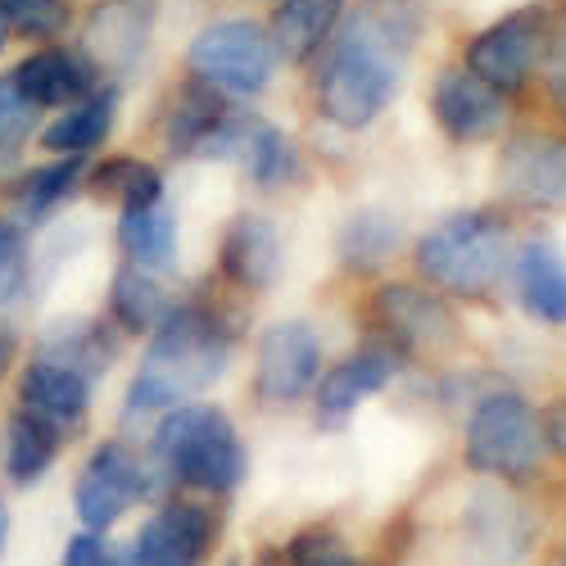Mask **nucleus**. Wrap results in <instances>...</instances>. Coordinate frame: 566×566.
Returning a JSON list of instances; mask_svg holds the SVG:
<instances>
[{
	"mask_svg": "<svg viewBox=\"0 0 566 566\" xmlns=\"http://www.w3.org/2000/svg\"><path fill=\"white\" fill-rule=\"evenodd\" d=\"M421 32L417 0H363L354 23L326 55L317 77V105L336 127H367L399 91L403 60Z\"/></svg>",
	"mask_w": 566,
	"mask_h": 566,
	"instance_id": "nucleus-1",
	"label": "nucleus"
},
{
	"mask_svg": "<svg viewBox=\"0 0 566 566\" xmlns=\"http://www.w3.org/2000/svg\"><path fill=\"white\" fill-rule=\"evenodd\" d=\"M235 326L200 300L172 304L159 326L150 332V349L140 358L132 390H127V412H168L200 399L231 363Z\"/></svg>",
	"mask_w": 566,
	"mask_h": 566,
	"instance_id": "nucleus-2",
	"label": "nucleus"
},
{
	"mask_svg": "<svg viewBox=\"0 0 566 566\" xmlns=\"http://www.w3.org/2000/svg\"><path fill=\"white\" fill-rule=\"evenodd\" d=\"M150 453L177 485L213 499L235 494L250 471L245 440L235 436L231 417L218 403H196V399L159 412Z\"/></svg>",
	"mask_w": 566,
	"mask_h": 566,
	"instance_id": "nucleus-3",
	"label": "nucleus"
},
{
	"mask_svg": "<svg viewBox=\"0 0 566 566\" xmlns=\"http://www.w3.org/2000/svg\"><path fill=\"white\" fill-rule=\"evenodd\" d=\"M507 241H512V227L503 213L467 209L421 235L417 268L431 286L462 300H481L499 286V276L507 268Z\"/></svg>",
	"mask_w": 566,
	"mask_h": 566,
	"instance_id": "nucleus-4",
	"label": "nucleus"
},
{
	"mask_svg": "<svg viewBox=\"0 0 566 566\" xmlns=\"http://www.w3.org/2000/svg\"><path fill=\"white\" fill-rule=\"evenodd\" d=\"M544 421L512 390H494L467 417V467L494 481L522 485L544 467Z\"/></svg>",
	"mask_w": 566,
	"mask_h": 566,
	"instance_id": "nucleus-5",
	"label": "nucleus"
},
{
	"mask_svg": "<svg viewBox=\"0 0 566 566\" xmlns=\"http://www.w3.org/2000/svg\"><path fill=\"white\" fill-rule=\"evenodd\" d=\"M155 494V462L127 440H101L73 476V512L82 531H114L136 503H150Z\"/></svg>",
	"mask_w": 566,
	"mask_h": 566,
	"instance_id": "nucleus-6",
	"label": "nucleus"
},
{
	"mask_svg": "<svg viewBox=\"0 0 566 566\" xmlns=\"http://www.w3.org/2000/svg\"><path fill=\"white\" fill-rule=\"evenodd\" d=\"M186 69L196 82L222 91V96H263L272 73H276V51L263 23L254 19H222L196 32L186 45Z\"/></svg>",
	"mask_w": 566,
	"mask_h": 566,
	"instance_id": "nucleus-7",
	"label": "nucleus"
},
{
	"mask_svg": "<svg viewBox=\"0 0 566 566\" xmlns=\"http://www.w3.org/2000/svg\"><path fill=\"white\" fill-rule=\"evenodd\" d=\"M544 36H548V14L544 6H522L490 23L481 36H471L467 45V69L481 82H490L499 96L522 91L544 55Z\"/></svg>",
	"mask_w": 566,
	"mask_h": 566,
	"instance_id": "nucleus-8",
	"label": "nucleus"
},
{
	"mask_svg": "<svg viewBox=\"0 0 566 566\" xmlns=\"http://www.w3.org/2000/svg\"><path fill=\"white\" fill-rule=\"evenodd\" d=\"M218 512H209V503L164 499L127 548L140 566H205L218 544Z\"/></svg>",
	"mask_w": 566,
	"mask_h": 566,
	"instance_id": "nucleus-9",
	"label": "nucleus"
},
{
	"mask_svg": "<svg viewBox=\"0 0 566 566\" xmlns=\"http://www.w3.org/2000/svg\"><path fill=\"white\" fill-rule=\"evenodd\" d=\"M503 196L522 209L562 213L566 209V136L516 132L499 159Z\"/></svg>",
	"mask_w": 566,
	"mask_h": 566,
	"instance_id": "nucleus-10",
	"label": "nucleus"
},
{
	"mask_svg": "<svg viewBox=\"0 0 566 566\" xmlns=\"http://www.w3.org/2000/svg\"><path fill=\"white\" fill-rule=\"evenodd\" d=\"M317 367H322V340L308 322L291 317L276 322L259 340V367H254V390L272 408H291L317 386Z\"/></svg>",
	"mask_w": 566,
	"mask_h": 566,
	"instance_id": "nucleus-11",
	"label": "nucleus"
},
{
	"mask_svg": "<svg viewBox=\"0 0 566 566\" xmlns=\"http://www.w3.org/2000/svg\"><path fill=\"white\" fill-rule=\"evenodd\" d=\"M155 32L150 0H96L82 23V60L101 77L132 73Z\"/></svg>",
	"mask_w": 566,
	"mask_h": 566,
	"instance_id": "nucleus-12",
	"label": "nucleus"
},
{
	"mask_svg": "<svg viewBox=\"0 0 566 566\" xmlns=\"http://www.w3.org/2000/svg\"><path fill=\"white\" fill-rule=\"evenodd\" d=\"M403 367V349L390 336H371L354 358H345L340 367H332L313 386L317 390V417L322 427H340V421L354 417L358 403H367L371 395H381Z\"/></svg>",
	"mask_w": 566,
	"mask_h": 566,
	"instance_id": "nucleus-13",
	"label": "nucleus"
},
{
	"mask_svg": "<svg viewBox=\"0 0 566 566\" xmlns=\"http://www.w3.org/2000/svg\"><path fill=\"white\" fill-rule=\"evenodd\" d=\"M91 399H96V381L82 376L77 367H64L55 358L32 354L19 371V408L51 421L60 436H77L91 417Z\"/></svg>",
	"mask_w": 566,
	"mask_h": 566,
	"instance_id": "nucleus-14",
	"label": "nucleus"
},
{
	"mask_svg": "<svg viewBox=\"0 0 566 566\" xmlns=\"http://www.w3.org/2000/svg\"><path fill=\"white\" fill-rule=\"evenodd\" d=\"M431 114L449 140H490L503 127L507 105L471 69H444L431 86Z\"/></svg>",
	"mask_w": 566,
	"mask_h": 566,
	"instance_id": "nucleus-15",
	"label": "nucleus"
},
{
	"mask_svg": "<svg viewBox=\"0 0 566 566\" xmlns=\"http://www.w3.org/2000/svg\"><path fill=\"white\" fill-rule=\"evenodd\" d=\"M19 82L23 96L45 114V109H69L77 101H86L105 77L82 60V51H69V45H41V51L23 55L10 73Z\"/></svg>",
	"mask_w": 566,
	"mask_h": 566,
	"instance_id": "nucleus-16",
	"label": "nucleus"
},
{
	"mask_svg": "<svg viewBox=\"0 0 566 566\" xmlns=\"http://www.w3.org/2000/svg\"><path fill=\"white\" fill-rule=\"evenodd\" d=\"M371 308L399 349H421V345L431 349L453 336V317H449L444 300H436L427 286H412V281H386V286L376 291Z\"/></svg>",
	"mask_w": 566,
	"mask_h": 566,
	"instance_id": "nucleus-17",
	"label": "nucleus"
},
{
	"mask_svg": "<svg viewBox=\"0 0 566 566\" xmlns=\"http://www.w3.org/2000/svg\"><path fill=\"white\" fill-rule=\"evenodd\" d=\"M36 354L55 358L64 367H77L82 376H105L118 363V332L105 317H86V313H60L41 326Z\"/></svg>",
	"mask_w": 566,
	"mask_h": 566,
	"instance_id": "nucleus-18",
	"label": "nucleus"
},
{
	"mask_svg": "<svg viewBox=\"0 0 566 566\" xmlns=\"http://www.w3.org/2000/svg\"><path fill=\"white\" fill-rule=\"evenodd\" d=\"M64 440L51 421H41L23 408H14L0 427V476H6L14 490H36L45 476L55 471Z\"/></svg>",
	"mask_w": 566,
	"mask_h": 566,
	"instance_id": "nucleus-19",
	"label": "nucleus"
},
{
	"mask_svg": "<svg viewBox=\"0 0 566 566\" xmlns=\"http://www.w3.org/2000/svg\"><path fill=\"white\" fill-rule=\"evenodd\" d=\"M114 118H118V86H114V82H101L86 101L60 109L51 123H41L36 140H41V150H45V155L86 159L91 150H101L105 140H109Z\"/></svg>",
	"mask_w": 566,
	"mask_h": 566,
	"instance_id": "nucleus-20",
	"label": "nucleus"
},
{
	"mask_svg": "<svg viewBox=\"0 0 566 566\" xmlns=\"http://www.w3.org/2000/svg\"><path fill=\"white\" fill-rule=\"evenodd\" d=\"M218 268L231 286L241 291H268L276 272H281V235L268 218L259 213H241L227 235H222V250H218Z\"/></svg>",
	"mask_w": 566,
	"mask_h": 566,
	"instance_id": "nucleus-21",
	"label": "nucleus"
},
{
	"mask_svg": "<svg viewBox=\"0 0 566 566\" xmlns=\"http://www.w3.org/2000/svg\"><path fill=\"white\" fill-rule=\"evenodd\" d=\"M86 181V159H60L51 155V164H36V168H19V177L10 181V218L32 227L51 222Z\"/></svg>",
	"mask_w": 566,
	"mask_h": 566,
	"instance_id": "nucleus-22",
	"label": "nucleus"
},
{
	"mask_svg": "<svg viewBox=\"0 0 566 566\" xmlns=\"http://www.w3.org/2000/svg\"><path fill=\"white\" fill-rule=\"evenodd\" d=\"M177 241H181V222L168 196L136 209H118V245L132 268H146L155 276L168 272L177 263Z\"/></svg>",
	"mask_w": 566,
	"mask_h": 566,
	"instance_id": "nucleus-23",
	"label": "nucleus"
},
{
	"mask_svg": "<svg viewBox=\"0 0 566 566\" xmlns=\"http://www.w3.org/2000/svg\"><path fill=\"white\" fill-rule=\"evenodd\" d=\"M340 14H345V0H281L268 28L276 60H286V64L313 60L326 45V36L336 32Z\"/></svg>",
	"mask_w": 566,
	"mask_h": 566,
	"instance_id": "nucleus-24",
	"label": "nucleus"
},
{
	"mask_svg": "<svg viewBox=\"0 0 566 566\" xmlns=\"http://www.w3.org/2000/svg\"><path fill=\"white\" fill-rule=\"evenodd\" d=\"M516 291L531 317L562 326L566 322V259L548 241H531L516 259Z\"/></svg>",
	"mask_w": 566,
	"mask_h": 566,
	"instance_id": "nucleus-25",
	"label": "nucleus"
},
{
	"mask_svg": "<svg viewBox=\"0 0 566 566\" xmlns=\"http://www.w3.org/2000/svg\"><path fill=\"white\" fill-rule=\"evenodd\" d=\"M168 308H172V300H168V291L159 286L155 272L132 268V263H123V268L114 272V281H109V317H114L118 332H127V336H150Z\"/></svg>",
	"mask_w": 566,
	"mask_h": 566,
	"instance_id": "nucleus-26",
	"label": "nucleus"
},
{
	"mask_svg": "<svg viewBox=\"0 0 566 566\" xmlns=\"http://www.w3.org/2000/svg\"><path fill=\"white\" fill-rule=\"evenodd\" d=\"M222 114H227L222 91H213V86L191 77L177 91V101L168 105V118H164V146H168V155L196 159V150L205 146V136L213 132V123Z\"/></svg>",
	"mask_w": 566,
	"mask_h": 566,
	"instance_id": "nucleus-27",
	"label": "nucleus"
},
{
	"mask_svg": "<svg viewBox=\"0 0 566 566\" xmlns=\"http://www.w3.org/2000/svg\"><path fill=\"white\" fill-rule=\"evenodd\" d=\"M86 191L105 200V205H118V209H136V205H150L164 191V172L146 159H132V155H114V159H101L96 168H86Z\"/></svg>",
	"mask_w": 566,
	"mask_h": 566,
	"instance_id": "nucleus-28",
	"label": "nucleus"
},
{
	"mask_svg": "<svg viewBox=\"0 0 566 566\" xmlns=\"http://www.w3.org/2000/svg\"><path fill=\"white\" fill-rule=\"evenodd\" d=\"M241 164H245V172H250V181L259 186V191H281V186H295L304 177V159L295 150V140L281 127L263 123V118L250 123Z\"/></svg>",
	"mask_w": 566,
	"mask_h": 566,
	"instance_id": "nucleus-29",
	"label": "nucleus"
},
{
	"mask_svg": "<svg viewBox=\"0 0 566 566\" xmlns=\"http://www.w3.org/2000/svg\"><path fill=\"white\" fill-rule=\"evenodd\" d=\"M399 218H390L386 209H358L345 227H340V259L354 272H376L386 259H395L399 250Z\"/></svg>",
	"mask_w": 566,
	"mask_h": 566,
	"instance_id": "nucleus-30",
	"label": "nucleus"
},
{
	"mask_svg": "<svg viewBox=\"0 0 566 566\" xmlns=\"http://www.w3.org/2000/svg\"><path fill=\"white\" fill-rule=\"evenodd\" d=\"M32 291V235L23 222L0 218V313Z\"/></svg>",
	"mask_w": 566,
	"mask_h": 566,
	"instance_id": "nucleus-31",
	"label": "nucleus"
},
{
	"mask_svg": "<svg viewBox=\"0 0 566 566\" xmlns=\"http://www.w3.org/2000/svg\"><path fill=\"white\" fill-rule=\"evenodd\" d=\"M41 132V109L19 91V82L6 73L0 77V159L19 168L28 140Z\"/></svg>",
	"mask_w": 566,
	"mask_h": 566,
	"instance_id": "nucleus-32",
	"label": "nucleus"
},
{
	"mask_svg": "<svg viewBox=\"0 0 566 566\" xmlns=\"http://www.w3.org/2000/svg\"><path fill=\"white\" fill-rule=\"evenodd\" d=\"M0 23L28 41H55L73 23L69 0H0Z\"/></svg>",
	"mask_w": 566,
	"mask_h": 566,
	"instance_id": "nucleus-33",
	"label": "nucleus"
},
{
	"mask_svg": "<svg viewBox=\"0 0 566 566\" xmlns=\"http://www.w3.org/2000/svg\"><path fill=\"white\" fill-rule=\"evenodd\" d=\"M291 566H367L332 526H304L291 539Z\"/></svg>",
	"mask_w": 566,
	"mask_h": 566,
	"instance_id": "nucleus-34",
	"label": "nucleus"
},
{
	"mask_svg": "<svg viewBox=\"0 0 566 566\" xmlns=\"http://www.w3.org/2000/svg\"><path fill=\"white\" fill-rule=\"evenodd\" d=\"M544 82H548V96L553 105L566 114V14L557 23H548V36H544Z\"/></svg>",
	"mask_w": 566,
	"mask_h": 566,
	"instance_id": "nucleus-35",
	"label": "nucleus"
},
{
	"mask_svg": "<svg viewBox=\"0 0 566 566\" xmlns=\"http://www.w3.org/2000/svg\"><path fill=\"white\" fill-rule=\"evenodd\" d=\"M109 562H114V548L105 531H77L60 553V566H109Z\"/></svg>",
	"mask_w": 566,
	"mask_h": 566,
	"instance_id": "nucleus-36",
	"label": "nucleus"
},
{
	"mask_svg": "<svg viewBox=\"0 0 566 566\" xmlns=\"http://www.w3.org/2000/svg\"><path fill=\"white\" fill-rule=\"evenodd\" d=\"M539 421H544V444L566 462V399H562V403H553Z\"/></svg>",
	"mask_w": 566,
	"mask_h": 566,
	"instance_id": "nucleus-37",
	"label": "nucleus"
},
{
	"mask_svg": "<svg viewBox=\"0 0 566 566\" xmlns=\"http://www.w3.org/2000/svg\"><path fill=\"white\" fill-rule=\"evenodd\" d=\"M19 354H23V336L14 332L6 317H0V381H6V376L19 367Z\"/></svg>",
	"mask_w": 566,
	"mask_h": 566,
	"instance_id": "nucleus-38",
	"label": "nucleus"
},
{
	"mask_svg": "<svg viewBox=\"0 0 566 566\" xmlns=\"http://www.w3.org/2000/svg\"><path fill=\"white\" fill-rule=\"evenodd\" d=\"M10 535H14V512H10V499L0 494V562L10 553Z\"/></svg>",
	"mask_w": 566,
	"mask_h": 566,
	"instance_id": "nucleus-39",
	"label": "nucleus"
},
{
	"mask_svg": "<svg viewBox=\"0 0 566 566\" xmlns=\"http://www.w3.org/2000/svg\"><path fill=\"white\" fill-rule=\"evenodd\" d=\"M109 566H140V562H136V557H132V548H118V553H114V562H109Z\"/></svg>",
	"mask_w": 566,
	"mask_h": 566,
	"instance_id": "nucleus-40",
	"label": "nucleus"
},
{
	"mask_svg": "<svg viewBox=\"0 0 566 566\" xmlns=\"http://www.w3.org/2000/svg\"><path fill=\"white\" fill-rule=\"evenodd\" d=\"M6 45H10V28L0 23V55H6Z\"/></svg>",
	"mask_w": 566,
	"mask_h": 566,
	"instance_id": "nucleus-41",
	"label": "nucleus"
},
{
	"mask_svg": "<svg viewBox=\"0 0 566 566\" xmlns=\"http://www.w3.org/2000/svg\"><path fill=\"white\" fill-rule=\"evenodd\" d=\"M259 566H272V557H263V562H259Z\"/></svg>",
	"mask_w": 566,
	"mask_h": 566,
	"instance_id": "nucleus-42",
	"label": "nucleus"
},
{
	"mask_svg": "<svg viewBox=\"0 0 566 566\" xmlns=\"http://www.w3.org/2000/svg\"><path fill=\"white\" fill-rule=\"evenodd\" d=\"M557 566H566V548H562V562H557Z\"/></svg>",
	"mask_w": 566,
	"mask_h": 566,
	"instance_id": "nucleus-43",
	"label": "nucleus"
},
{
	"mask_svg": "<svg viewBox=\"0 0 566 566\" xmlns=\"http://www.w3.org/2000/svg\"><path fill=\"white\" fill-rule=\"evenodd\" d=\"M227 566H241V562H227Z\"/></svg>",
	"mask_w": 566,
	"mask_h": 566,
	"instance_id": "nucleus-44",
	"label": "nucleus"
}]
</instances>
